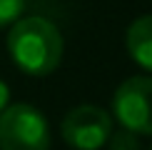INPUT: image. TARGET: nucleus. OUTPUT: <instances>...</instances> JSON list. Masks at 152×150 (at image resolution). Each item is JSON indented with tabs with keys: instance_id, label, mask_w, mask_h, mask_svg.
<instances>
[{
	"instance_id": "0eeeda50",
	"label": "nucleus",
	"mask_w": 152,
	"mask_h": 150,
	"mask_svg": "<svg viewBox=\"0 0 152 150\" xmlns=\"http://www.w3.org/2000/svg\"><path fill=\"white\" fill-rule=\"evenodd\" d=\"M25 10V0H0V28H8L15 20H20Z\"/></svg>"
},
{
	"instance_id": "423d86ee",
	"label": "nucleus",
	"mask_w": 152,
	"mask_h": 150,
	"mask_svg": "<svg viewBox=\"0 0 152 150\" xmlns=\"http://www.w3.org/2000/svg\"><path fill=\"white\" fill-rule=\"evenodd\" d=\"M107 148L110 150H140V140H137L135 133L130 130H112L110 138H107Z\"/></svg>"
},
{
	"instance_id": "f257e3e1",
	"label": "nucleus",
	"mask_w": 152,
	"mask_h": 150,
	"mask_svg": "<svg viewBox=\"0 0 152 150\" xmlns=\"http://www.w3.org/2000/svg\"><path fill=\"white\" fill-rule=\"evenodd\" d=\"M8 53L23 73L45 78L58 70L62 60V35L45 18L15 20L8 33Z\"/></svg>"
},
{
	"instance_id": "20e7f679",
	"label": "nucleus",
	"mask_w": 152,
	"mask_h": 150,
	"mask_svg": "<svg viewBox=\"0 0 152 150\" xmlns=\"http://www.w3.org/2000/svg\"><path fill=\"white\" fill-rule=\"evenodd\" d=\"M112 133L110 112L97 105H77L62 120V138L75 150H100Z\"/></svg>"
},
{
	"instance_id": "1a4fd4ad",
	"label": "nucleus",
	"mask_w": 152,
	"mask_h": 150,
	"mask_svg": "<svg viewBox=\"0 0 152 150\" xmlns=\"http://www.w3.org/2000/svg\"><path fill=\"white\" fill-rule=\"evenodd\" d=\"M150 150H152V148H150Z\"/></svg>"
},
{
	"instance_id": "7ed1b4c3",
	"label": "nucleus",
	"mask_w": 152,
	"mask_h": 150,
	"mask_svg": "<svg viewBox=\"0 0 152 150\" xmlns=\"http://www.w3.org/2000/svg\"><path fill=\"white\" fill-rule=\"evenodd\" d=\"M112 112L125 130L152 135V78L132 75L112 95Z\"/></svg>"
},
{
	"instance_id": "f03ea898",
	"label": "nucleus",
	"mask_w": 152,
	"mask_h": 150,
	"mask_svg": "<svg viewBox=\"0 0 152 150\" xmlns=\"http://www.w3.org/2000/svg\"><path fill=\"white\" fill-rule=\"evenodd\" d=\"M0 150H50V128L37 108L12 103L0 112Z\"/></svg>"
},
{
	"instance_id": "6e6552de",
	"label": "nucleus",
	"mask_w": 152,
	"mask_h": 150,
	"mask_svg": "<svg viewBox=\"0 0 152 150\" xmlns=\"http://www.w3.org/2000/svg\"><path fill=\"white\" fill-rule=\"evenodd\" d=\"M10 105V88L5 85V80H0V112Z\"/></svg>"
},
{
	"instance_id": "39448f33",
	"label": "nucleus",
	"mask_w": 152,
	"mask_h": 150,
	"mask_svg": "<svg viewBox=\"0 0 152 150\" xmlns=\"http://www.w3.org/2000/svg\"><path fill=\"white\" fill-rule=\"evenodd\" d=\"M125 45H127L130 58L142 68L152 73V15H142L132 20L125 35Z\"/></svg>"
}]
</instances>
